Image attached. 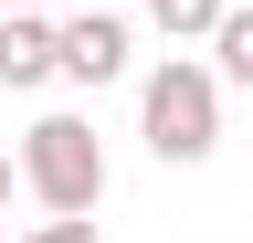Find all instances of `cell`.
<instances>
[{
	"label": "cell",
	"mask_w": 253,
	"mask_h": 243,
	"mask_svg": "<svg viewBox=\"0 0 253 243\" xmlns=\"http://www.w3.org/2000/svg\"><path fill=\"white\" fill-rule=\"evenodd\" d=\"M137 138H148V159L201 169L211 148H221V64H201V53H169V64L137 85Z\"/></svg>",
	"instance_id": "1"
},
{
	"label": "cell",
	"mask_w": 253,
	"mask_h": 243,
	"mask_svg": "<svg viewBox=\"0 0 253 243\" xmlns=\"http://www.w3.org/2000/svg\"><path fill=\"white\" fill-rule=\"evenodd\" d=\"M21 191L42 211H95L106 201V138H95V116H74V106L32 116L21 127Z\"/></svg>",
	"instance_id": "2"
},
{
	"label": "cell",
	"mask_w": 253,
	"mask_h": 243,
	"mask_svg": "<svg viewBox=\"0 0 253 243\" xmlns=\"http://www.w3.org/2000/svg\"><path fill=\"white\" fill-rule=\"evenodd\" d=\"M53 74H63V21H42V11H0V85L32 96V85H53Z\"/></svg>",
	"instance_id": "3"
},
{
	"label": "cell",
	"mask_w": 253,
	"mask_h": 243,
	"mask_svg": "<svg viewBox=\"0 0 253 243\" xmlns=\"http://www.w3.org/2000/svg\"><path fill=\"white\" fill-rule=\"evenodd\" d=\"M126 74V21L116 11H74L63 21V85H116Z\"/></svg>",
	"instance_id": "4"
},
{
	"label": "cell",
	"mask_w": 253,
	"mask_h": 243,
	"mask_svg": "<svg viewBox=\"0 0 253 243\" xmlns=\"http://www.w3.org/2000/svg\"><path fill=\"white\" fill-rule=\"evenodd\" d=\"M148 21H158L169 43H211L221 21H232V0H148Z\"/></svg>",
	"instance_id": "5"
},
{
	"label": "cell",
	"mask_w": 253,
	"mask_h": 243,
	"mask_svg": "<svg viewBox=\"0 0 253 243\" xmlns=\"http://www.w3.org/2000/svg\"><path fill=\"white\" fill-rule=\"evenodd\" d=\"M211 64H221V85H253V0H232V21L211 32Z\"/></svg>",
	"instance_id": "6"
},
{
	"label": "cell",
	"mask_w": 253,
	"mask_h": 243,
	"mask_svg": "<svg viewBox=\"0 0 253 243\" xmlns=\"http://www.w3.org/2000/svg\"><path fill=\"white\" fill-rule=\"evenodd\" d=\"M11 243H106V233H95V211H42V222L11 233Z\"/></svg>",
	"instance_id": "7"
},
{
	"label": "cell",
	"mask_w": 253,
	"mask_h": 243,
	"mask_svg": "<svg viewBox=\"0 0 253 243\" xmlns=\"http://www.w3.org/2000/svg\"><path fill=\"white\" fill-rule=\"evenodd\" d=\"M11 180H21V159H11V148H0V211H11Z\"/></svg>",
	"instance_id": "8"
},
{
	"label": "cell",
	"mask_w": 253,
	"mask_h": 243,
	"mask_svg": "<svg viewBox=\"0 0 253 243\" xmlns=\"http://www.w3.org/2000/svg\"><path fill=\"white\" fill-rule=\"evenodd\" d=\"M0 11H53V0H0Z\"/></svg>",
	"instance_id": "9"
},
{
	"label": "cell",
	"mask_w": 253,
	"mask_h": 243,
	"mask_svg": "<svg viewBox=\"0 0 253 243\" xmlns=\"http://www.w3.org/2000/svg\"><path fill=\"white\" fill-rule=\"evenodd\" d=\"M0 243H11V233H0Z\"/></svg>",
	"instance_id": "10"
}]
</instances>
